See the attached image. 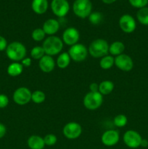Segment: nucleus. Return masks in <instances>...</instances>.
Returning <instances> with one entry per match:
<instances>
[{
    "mask_svg": "<svg viewBox=\"0 0 148 149\" xmlns=\"http://www.w3.org/2000/svg\"><path fill=\"white\" fill-rule=\"evenodd\" d=\"M46 54H45L44 49L42 47V46L34 47L30 50V56L35 60H40Z\"/></svg>",
    "mask_w": 148,
    "mask_h": 149,
    "instance_id": "obj_26",
    "label": "nucleus"
},
{
    "mask_svg": "<svg viewBox=\"0 0 148 149\" xmlns=\"http://www.w3.org/2000/svg\"><path fill=\"white\" fill-rule=\"evenodd\" d=\"M115 1L116 0H102V1L103 3H104V4H113V3H114Z\"/></svg>",
    "mask_w": 148,
    "mask_h": 149,
    "instance_id": "obj_38",
    "label": "nucleus"
},
{
    "mask_svg": "<svg viewBox=\"0 0 148 149\" xmlns=\"http://www.w3.org/2000/svg\"><path fill=\"white\" fill-rule=\"evenodd\" d=\"M114 83L110 80H104L99 84V93L102 95L110 94L114 90Z\"/></svg>",
    "mask_w": 148,
    "mask_h": 149,
    "instance_id": "obj_21",
    "label": "nucleus"
},
{
    "mask_svg": "<svg viewBox=\"0 0 148 149\" xmlns=\"http://www.w3.org/2000/svg\"><path fill=\"white\" fill-rule=\"evenodd\" d=\"M42 47L44 49L45 54L50 56L60 53L63 48V42L59 37L56 36H49L44 41Z\"/></svg>",
    "mask_w": 148,
    "mask_h": 149,
    "instance_id": "obj_2",
    "label": "nucleus"
},
{
    "mask_svg": "<svg viewBox=\"0 0 148 149\" xmlns=\"http://www.w3.org/2000/svg\"><path fill=\"white\" fill-rule=\"evenodd\" d=\"M42 29L45 32L46 35L54 36L59 29V23L57 20L53 18L48 19L44 23Z\"/></svg>",
    "mask_w": 148,
    "mask_h": 149,
    "instance_id": "obj_16",
    "label": "nucleus"
},
{
    "mask_svg": "<svg viewBox=\"0 0 148 149\" xmlns=\"http://www.w3.org/2000/svg\"><path fill=\"white\" fill-rule=\"evenodd\" d=\"M128 119L124 114H118L113 119V123L117 127H123L127 125Z\"/></svg>",
    "mask_w": 148,
    "mask_h": 149,
    "instance_id": "obj_28",
    "label": "nucleus"
},
{
    "mask_svg": "<svg viewBox=\"0 0 148 149\" xmlns=\"http://www.w3.org/2000/svg\"><path fill=\"white\" fill-rule=\"evenodd\" d=\"M125 50L124 44L120 41H115L113 42L109 47V52L111 54V55L118 56L123 53Z\"/></svg>",
    "mask_w": 148,
    "mask_h": 149,
    "instance_id": "obj_20",
    "label": "nucleus"
},
{
    "mask_svg": "<svg viewBox=\"0 0 148 149\" xmlns=\"http://www.w3.org/2000/svg\"><path fill=\"white\" fill-rule=\"evenodd\" d=\"M129 1L132 7L138 9L147 7L148 4V0H129Z\"/></svg>",
    "mask_w": 148,
    "mask_h": 149,
    "instance_id": "obj_31",
    "label": "nucleus"
},
{
    "mask_svg": "<svg viewBox=\"0 0 148 149\" xmlns=\"http://www.w3.org/2000/svg\"><path fill=\"white\" fill-rule=\"evenodd\" d=\"M27 144L30 149H44L45 147L44 138L39 135H31L29 137Z\"/></svg>",
    "mask_w": 148,
    "mask_h": 149,
    "instance_id": "obj_18",
    "label": "nucleus"
},
{
    "mask_svg": "<svg viewBox=\"0 0 148 149\" xmlns=\"http://www.w3.org/2000/svg\"><path fill=\"white\" fill-rule=\"evenodd\" d=\"M73 10L77 17L86 18L91 13L92 4L90 0H75L73 4Z\"/></svg>",
    "mask_w": 148,
    "mask_h": 149,
    "instance_id": "obj_5",
    "label": "nucleus"
},
{
    "mask_svg": "<svg viewBox=\"0 0 148 149\" xmlns=\"http://www.w3.org/2000/svg\"><path fill=\"white\" fill-rule=\"evenodd\" d=\"M31 63L32 60L30 58H25L23 61H21V64L25 67H29L31 65Z\"/></svg>",
    "mask_w": 148,
    "mask_h": 149,
    "instance_id": "obj_34",
    "label": "nucleus"
},
{
    "mask_svg": "<svg viewBox=\"0 0 148 149\" xmlns=\"http://www.w3.org/2000/svg\"><path fill=\"white\" fill-rule=\"evenodd\" d=\"M103 103V96L99 92H89L84 96L83 103L86 109L94 111L99 109Z\"/></svg>",
    "mask_w": 148,
    "mask_h": 149,
    "instance_id": "obj_4",
    "label": "nucleus"
},
{
    "mask_svg": "<svg viewBox=\"0 0 148 149\" xmlns=\"http://www.w3.org/2000/svg\"><path fill=\"white\" fill-rule=\"evenodd\" d=\"M39 66L43 72L50 73L55 69V61L52 56L45 55L39 60Z\"/></svg>",
    "mask_w": 148,
    "mask_h": 149,
    "instance_id": "obj_15",
    "label": "nucleus"
},
{
    "mask_svg": "<svg viewBox=\"0 0 148 149\" xmlns=\"http://www.w3.org/2000/svg\"><path fill=\"white\" fill-rule=\"evenodd\" d=\"M142 138L140 134L135 130L126 131L123 136L125 145L131 148H137L140 146Z\"/></svg>",
    "mask_w": 148,
    "mask_h": 149,
    "instance_id": "obj_8",
    "label": "nucleus"
},
{
    "mask_svg": "<svg viewBox=\"0 0 148 149\" xmlns=\"http://www.w3.org/2000/svg\"><path fill=\"white\" fill-rule=\"evenodd\" d=\"M48 6L47 0H33L31 3L32 10L38 15H42L46 13Z\"/></svg>",
    "mask_w": 148,
    "mask_h": 149,
    "instance_id": "obj_17",
    "label": "nucleus"
},
{
    "mask_svg": "<svg viewBox=\"0 0 148 149\" xmlns=\"http://www.w3.org/2000/svg\"><path fill=\"white\" fill-rule=\"evenodd\" d=\"M89 20L93 25H98L102 22L103 16L100 12H93L89 16Z\"/></svg>",
    "mask_w": 148,
    "mask_h": 149,
    "instance_id": "obj_29",
    "label": "nucleus"
},
{
    "mask_svg": "<svg viewBox=\"0 0 148 149\" xmlns=\"http://www.w3.org/2000/svg\"><path fill=\"white\" fill-rule=\"evenodd\" d=\"M46 99V95L41 90H36L31 95V100L34 103L40 104L42 103Z\"/></svg>",
    "mask_w": 148,
    "mask_h": 149,
    "instance_id": "obj_25",
    "label": "nucleus"
},
{
    "mask_svg": "<svg viewBox=\"0 0 148 149\" xmlns=\"http://www.w3.org/2000/svg\"><path fill=\"white\" fill-rule=\"evenodd\" d=\"M26 47L20 42H13L7 45L6 55L7 58L14 62H19L26 58Z\"/></svg>",
    "mask_w": 148,
    "mask_h": 149,
    "instance_id": "obj_1",
    "label": "nucleus"
},
{
    "mask_svg": "<svg viewBox=\"0 0 148 149\" xmlns=\"http://www.w3.org/2000/svg\"><path fill=\"white\" fill-rule=\"evenodd\" d=\"M45 36H46V33L44 31L43 29L40 28H37L32 31L31 37L36 42H41L44 40L45 39Z\"/></svg>",
    "mask_w": 148,
    "mask_h": 149,
    "instance_id": "obj_27",
    "label": "nucleus"
},
{
    "mask_svg": "<svg viewBox=\"0 0 148 149\" xmlns=\"http://www.w3.org/2000/svg\"><path fill=\"white\" fill-rule=\"evenodd\" d=\"M115 64V58L112 55H105L102 57L100 61V65L102 69L107 70L113 66Z\"/></svg>",
    "mask_w": 148,
    "mask_h": 149,
    "instance_id": "obj_24",
    "label": "nucleus"
},
{
    "mask_svg": "<svg viewBox=\"0 0 148 149\" xmlns=\"http://www.w3.org/2000/svg\"><path fill=\"white\" fill-rule=\"evenodd\" d=\"M23 66L21 63L18 62H13L7 67V74L10 77H18L23 73Z\"/></svg>",
    "mask_w": 148,
    "mask_h": 149,
    "instance_id": "obj_19",
    "label": "nucleus"
},
{
    "mask_svg": "<svg viewBox=\"0 0 148 149\" xmlns=\"http://www.w3.org/2000/svg\"><path fill=\"white\" fill-rule=\"evenodd\" d=\"M7 45H8V44H7V39L4 36H0V52L6 50Z\"/></svg>",
    "mask_w": 148,
    "mask_h": 149,
    "instance_id": "obj_33",
    "label": "nucleus"
},
{
    "mask_svg": "<svg viewBox=\"0 0 148 149\" xmlns=\"http://www.w3.org/2000/svg\"><path fill=\"white\" fill-rule=\"evenodd\" d=\"M51 9L54 14L59 17H63L70 10V4L67 0H52Z\"/></svg>",
    "mask_w": 148,
    "mask_h": 149,
    "instance_id": "obj_10",
    "label": "nucleus"
},
{
    "mask_svg": "<svg viewBox=\"0 0 148 149\" xmlns=\"http://www.w3.org/2000/svg\"><path fill=\"white\" fill-rule=\"evenodd\" d=\"M90 92H99V84L97 83L93 82L89 85Z\"/></svg>",
    "mask_w": 148,
    "mask_h": 149,
    "instance_id": "obj_35",
    "label": "nucleus"
},
{
    "mask_svg": "<svg viewBox=\"0 0 148 149\" xmlns=\"http://www.w3.org/2000/svg\"><path fill=\"white\" fill-rule=\"evenodd\" d=\"M71 57L68 52H62L57 59V65L61 69L66 68L71 63Z\"/></svg>",
    "mask_w": 148,
    "mask_h": 149,
    "instance_id": "obj_22",
    "label": "nucleus"
},
{
    "mask_svg": "<svg viewBox=\"0 0 148 149\" xmlns=\"http://www.w3.org/2000/svg\"><path fill=\"white\" fill-rule=\"evenodd\" d=\"M140 146L143 147V148H146V147L148 146V141L147 139H143L142 138V142H141Z\"/></svg>",
    "mask_w": 148,
    "mask_h": 149,
    "instance_id": "obj_37",
    "label": "nucleus"
},
{
    "mask_svg": "<svg viewBox=\"0 0 148 149\" xmlns=\"http://www.w3.org/2000/svg\"><path fill=\"white\" fill-rule=\"evenodd\" d=\"M79 39V31L75 28L69 27L64 31L62 40L67 45L71 47L78 43Z\"/></svg>",
    "mask_w": 148,
    "mask_h": 149,
    "instance_id": "obj_13",
    "label": "nucleus"
},
{
    "mask_svg": "<svg viewBox=\"0 0 148 149\" xmlns=\"http://www.w3.org/2000/svg\"><path fill=\"white\" fill-rule=\"evenodd\" d=\"M44 141L45 146H52L56 144L57 141V138L54 134H47L44 138Z\"/></svg>",
    "mask_w": 148,
    "mask_h": 149,
    "instance_id": "obj_30",
    "label": "nucleus"
},
{
    "mask_svg": "<svg viewBox=\"0 0 148 149\" xmlns=\"http://www.w3.org/2000/svg\"><path fill=\"white\" fill-rule=\"evenodd\" d=\"M64 136L69 140H75L79 138L82 133V127L80 124L75 122H68L62 130Z\"/></svg>",
    "mask_w": 148,
    "mask_h": 149,
    "instance_id": "obj_9",
    "label": "nucleus"
},
{
    "mask_svg": "<svg viewBox=\"0 0 148 149\" xmlns=\"http://www.w3.org/2000/svg\"><path fill=\"white\" fill-rule=\"evenodd\" d=\"M6 132H7V128H6V127L3 124L0 123V139L2 138L5 135Z\"/></svg>",
    "mask_w": 148,
    "mask_h": 149,
    "instance_id": "obj_36",
    "label": "nucleus"
},
{
    "mask_svg": "<svg viewBox=\"0 0 148 149\" xmlns=\"http://www.w3.org/2000/svg\"><path fill=\"white\" fill-rule=\"evenodd\" d=\"M88 49L83 44H75L70 47L68 50L71 59L75 62L84 61L88 55Z\"/></svg>",
    "mask_w": 148,
    "mask_h": 149,
    "instance_id": "obj_6",
    "label": "nucleus"
},
{
    "mask_svg": "<svg viewBox=\"0 0 148 149\" xmlns=\"http://www.w3.org/2000/svg\"><path fill=\"white\" fill-rule=\"evenodd\" d=\"M120 135L117 130H109L105 131L101 137V141L106 146H113L118 143Z\"/></svg>",
    "mask_w": 148,
    "mask_h": 149,
    "instance_id": "obj_14",
    "label": "nucleus"
},
{
    "mask_svg": "<svg viewBox=\"0 0 148 149\" xmlns=\"http://www.w3.org/2000/svg\"><path fill=\"white\" fill-rule=\"evenodd\" d=\"M32 93L26 87H20L15 90L12 95L13 100L19 106L28 104L31 100Z\"/></svg>",
    "mask_w": 148,
    "mask_h": 149,
    "instance_id": "obj_7",
    "label": "nucleus"
},
{
    "mask_svg": "<svg viewBox=\"0 0 148 149\" xmlns=\"http://www.w3.org/2000/svg\"><path fill=\"white\" fill-rule=\"evenodd\" d=\"M136 18L141 24L148 26V7H145L139 9L136 13Z\"/></svg>",
    "mask_w": 148,
    "mask_h": 149,
    "instance_id": "obj_23",
    "label": "nucleus"
},
{
    "mask_svg": "<svg viewBox=\"0 0 148 149\" xmlns=\"http://www.w3.org/2000/svg\"><path fill=\"white\" fill-rule=\"evenodd\" d=\"M109 47L107 42L103 39H94L88 48V52L91 57L100 58L105 56L109 52Z\"/></svg>",
    "mask_w": 148,
    "mask_h": 149,
    "instance_id": "obj_3",
    "label": "nucleus"
},
{
    "mask_svg": "<svg viewBox=\"0 0 148 149\" xmlns=\"http://www.w3.org/2000/svg\"><path fill=\"white\" fill-rule=\"evenodd\" d=\"M115 65L118 69L127 72L133 69V61L129 55L123 53L115 58Z\"/></svg>",
    "mask_w": 148,
    "mask_h": 149,
    "instance_id": "obj_12",
    "label": "nucleus"
},
{
    "mask_svg": "<svg viewBox=\"0 0 148 149\" xmlns=\"http://www.w3.org/2000/svg\"><path fill=\"white\" fill-rule=\"evenodd\" d=\"M9 104V98L6 95L0 94V109L7 107Z\"/></svg>",
    "mask_w": 148,
    "mask_h": 149,
    "instance_id": "obj_32",
    "label": "nucleus"
},
{
    "mask_svg": "<svg viewBox=\"0 0 148 149\" xmlns=\"http://www.w3.org/2000/svg\"><path fill=\"white\" fill-rule=\"evenodd\" d=\"M119 26L124 33H131L136 29V20L131 15H123L119 19Z\"/></svg>",
    "mask_w": 148,
    "mask_h": 149,
    "instance_id": "obj_11",
    "label": "nucleus"
}]
</instances>
